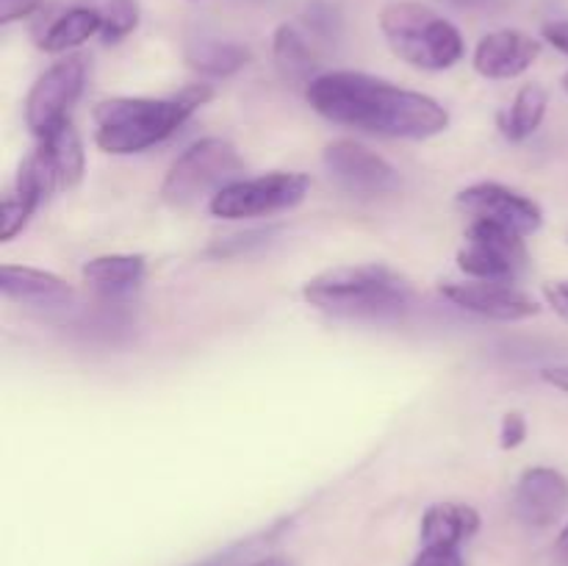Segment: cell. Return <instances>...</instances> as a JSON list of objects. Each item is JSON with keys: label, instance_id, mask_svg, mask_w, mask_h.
Here are the masks:
<instances>
[{"label": "cell", "instance_id": "obj_1", "mask_svg": "<svg viewBox=\"0 0 568 566\" xmlns=\"http://www.w3.org/2000/svg\"><path fill=\"white\" fill-rule=\"evenodd\" d=\"M311 109L327 122L386 139H430L449 128V111L430 94L358 70H331L305 87Z\"/></svg>", "mask_w": 568, "mask_h": 566}, {"label": "cell", "instance_id": "obj_2", "mask_svg": "<svg viewBox=\"0 0 568 566\" xmlns=\"http://www.w3.org/2000/svg\"><path fill=\"white\" fill-rule=\"evenodd\" d=\"M211 98L209 83H192L170 98H105L92 111L94 144L111 155L144 153L166 142Z\"/></svg>", "mask_w": 568, "mask_h": 566}, {"label": "cell", "instance_id": "obj_3", "mask_svg": "<svg viewBox=\"0 0 568 566\" xmlns=\"http://www.w3.org/2000/svg\"><path fill=\"white\" fill-rule=\"evenodd\" d=\"M303 300L338 320H394L410 309L414 286L386 264H344L308 277Z\"/></svg>", "mask_w": 568, "mask_h": 566}, {"label": "cell", "instance_id": "obj_4", "mask_svg": "<svg viewBox=\"0 0 568 566\" xmlns=\"http://www.w3.org/2000/svg\"><path fill=\"white\" fill-rule=\"evenodd\" d=\"M377 22L392 53L414 70H453L466 53L458 26L419 0H392L381 9Z\"/></svg>", "mask_w": 568, "mask_h": 566}, {"label": "cell", "instance_id": "obj_5", "mask_svg": "<svg viewBox=\"0 0 568 566\" xmlns=\"http://www.w3.org/2000/svg\"><path fill=\"white\" fill-rule=\"evenodd\" d=\"M244 159L227 139L205 137L172 161L161 183V200L172 209H189L203 198H214L227 183L239 181Z\"/></svg>", "mask_w": 568, "mask_h": 566}, {"label": "cell", "instance_id": "obj_6", "mask_svg": "<svg viewBox=\"0 0 568 566\" xmlns=\"http://www.w3.org/2000/svg\"><path fill=\"white\" fill-rule=\"evenodd\" d=\"M311 178L305 172H266L239 178L209 200V211L220 220H255L297 209L308 198Z\"/></svg>", "mask_w": 568, "mask_h": 566}, {"label": "cell", "instance_id": "obj_7", "mask_svg": "<svg viewBox=\"0 0 568 566\" xmlns=\"http://www.w3.org/2000/svg\"><path fill=\"white\" fill-rule=\"evenodd\" d=\"M455 261L458 270L475 281H514L527 270L530 255L521 233L491 220H471Z\"/></svg>", "mask_w": 568, "mask_h": 566}, {"label": "cell", "instance_id": "obj_8", "mask_svg": "<svg viewBox=\"0 0 568 566\" xmlns=\"http://www.w3.org/2000/svg\"><path fill=\"white\" fill-rule=\"evenodd\" d=\"M87 83V61L81 55H64L50 64L42 75L33 81L26 98V125L37 139L70 120L72 105L83 94Z\"/></svg>", "mask_w": 568, "mask_h": 566}, {"label": "cell", "instance_id": "obj_9", "mask_svg": "<svg viewBox=\"0 0 568 566\" xmlns=\"http://www.w3.org/2000/svg\"><path fill=\"white\" fill-rule=\"evenodd\" d=\"M327 175L355 198H377L399 186L397 166L355 139H336L322 153Z\"/></svg>", "mask_w": 568, "mask_h": 566}, {"label": "cell", "instance_id": "obj_10", "mask_svg": "<svg viewBox=\"0 0 568 566\" xmlns=\"http://www.w3.org/2000/svg\"><path fill=\"white\" fill-rule=\"evenodd\" d=\"M460 211L471 220H491L521 236H532L544 225V209L532 198H527L519 189H510L497 181H480L460 189L455 198Z\"/></svg>", "mask_w": 568, "mask_h": 566}, {"label": "cell", "instance_id": "obj_11", "mask_svg": "<svg viewBox=\"0 0 568 566\" xmlns=\"http://www.w3.org/2000/svg\"><path fill=\"white\" fill-rule=\"evenodd\" d=\"M438 292L458 309L471 311L477 316L497 322H519L541 314V305L525 289L514 286L510 281H447Z\"/></svg>", "mask_w": 568, "mask_h": 566}, {"label": "cell", "instance_id": "obj_12", "mask_svg": "<svg viewBox=\"0 0 568 566\" xmlns=\"http://www.w3.org/2000/svg\"><path fill=\"white\" fill-rule=\"evenodd\" d=\"M568 511V477L552 466L521 472L514 492V514L527 527L558 525Z\"/></svg>", "mask_w": 568, "mask_h": 566}, {"label": "cell", "instance_id": "obj_13", "mask_svg": "<svg viewBox=\"0 0 568 566\" xmlns=\"http://www.w3.org/2000/svg\"><path fill=\"white\" fill-rule=\"evenodd\" d=\"M541 55V42L516 28L486 33L471 53V67L488 81H510L530 70Z\"/></svg>", "mask_w": 568, "mask_h": 566}, {"label": "cell", "instance_id": "obj_14", "mask_svg": "<svg viewBox=\"0 0 568 566\" xmlns=\"http://www.w3.org/2000/svg\"><path fill=\"white\" fill-rule=\"evenodd\" d=\"M0 292L28 309H64L75 300V289L64 277L22 264L0 266Z\"/></svg>", "mask_w": 568, "mask_h": 566}, {"label": "cell", "instance_id": "obj_15", "mask_svg": "<svg viewBox=\"0 0 568 566\" xmlns=\"http://www.w3.org/2000/svg\"><path fill=\"white\" fill-rule=\"evenodd\" d=\"M39 166L48 175L53 192L61 189H75L83 181V172H87V153H83L81 133L75 131L72 120L61 122L59 128H53L50 133H44L39 139V148L33 150Z\"/></svg>", "mask_w": 568, "mask_h": 566}, {"label": "cell", "instance_id": "obj_16", "mask_svg": "<svg viewBox=\"0 0 568 566\" xmlns=\"http://www.w3.org/2000/svg\"><path fill=\"white\" fill-rule=\"evenodd\" d=\"M483 519L466 503H436L422 514L419 542L422 547L460 549L469 538L477 536Z\"/></svg>", "mask_w": 568, "mask_h": 566}, {"label": "cell", "instance_id": "obj_17", "mask_svg": "<svg viewBox=\"0 0 568 566\" xmlns=\"http://www.w3.org/2000/svg\"><path fill=\"white\" fill-rule=\"evenodd\" d=\"M148 272V259L139 253H105L83 261L81 275L83 281L92 283L94 289L109 294L131 292L142 283Z\"/></svg>", "mask_w": 568, "mask_h": 566}, {"label": "cell", "instance_id": "obj_18", "mask_svg": "<svg viewBox=\"0 0 568 566\" xmlns=\"http://www.w3.org/2000/svg\"><path fill=\"white\" fill-rule=\"evenodd\" d=\"M100 31H103V11L92 9V6H75L50 22L48 31L39 39V48L50 55L70 53Z\"/></svg>", "mask_w": 568, "mask_h": 566}, {"label": "cell", "instance_id": "obj_19", "mask_svg": "<svg viewBox=\"0 0 568 566\" xmlns=\"http://www.w3.org/2000/svg\"><path fill=\"white\" fill-rule=\"evenodd\" d=\"M272 55H275L277 70L286 81L308 87L316 75H322V72H316L314 48L297 26H288V22L277 26L275 37H272Z\"/></svg>", "mask_w": 568, "mask_h": 566}, {"label": "cell", "instance_id": "obj_20", "mask_svg": "<svg viewBox=\"0 0 568 566\" xmlns=\"http://www.w3.org/2000/svg\"><path fill=\"white\" fill-rule=\"evenodd\" d=\"M549 109V92L541 83H525L516 92L510 109L499 117V128H503L508 142H525L532 133L541 128L544 117Z\"/></svg>", "mask_w": 568, "mask_h": 566}, {"label": "cell", "instance_id": "obj_21", "mask_svg": "<svg viewBox=\"0 0 568 566\" xmlns=\"http://www.w3.org/2000/svg\"><path fill=\"white\" fill-rule=\"evenodd\" d=\"M186 61L205 78H231L247 67L250 50L227 39H197L186 48Z\"/></svg>", "mask_w": 568, "mask_h": 566}, {"label": "cell", "instance_id": "obj_22", "mask_svg": "<svg viewBox=\"0 0 568 566\" xmlns=\"http://www.w3.org/2000/svg\"><path fill=\"white\" fill-rule=\"evenodd\" d=\"M139 17H142L139 0H109L103 9V31H100L103 42L116 44L131 37L139 28Z\"/></svg>", "mask_w": 568, "mask_h": 566}, {"label": "cell", "instance_id": "obj_23", "mask_svg": "<svg viewBox=\"0 0 568 566\" xmlns=\"http://www.w3.org/2000/svg\"><path fill=\"white\" fill-rule=\"evenodd\" d=\"M527 438V420L519 411H508L503 416V425H499V447L503 449H516L521 447Z\"/></svg>", "mask_w": 568, "mask_h": 566}, {"label": "cell", "instance_id": "obj_24", "mask_svg": "<svg viewBox=\"0 0 568 566\" xmlns=\"http://www.w3.org/2000/svg\"><path fill=\"white\" fill-rule=\"evenodd\" d=\"M410 566H466L460 549L447 547H422Z\"/></svg>", "mask_w": 568, "mask_h": 566}, {"label": "cell", "instance_id": "obj_25", "mask_svg": "<svg viewBox=\"0 0 568 566\" xmlns=\"http://www.w3.org/2000/svg\"><path fill=\"white\" fill-rule=\"evenodd\" d=\"M544 300H547V305H552L555 314L568 322V277L544 283Z\"/></svg>", "mask_w": 568, "mask_h": 566}, {"label": "cell", "instance_id": "obj_26", "mask_svg": "<svg viewBox=\"0 0 568 566\" xmlns=\"http://www.w3.org/2000/svg\"><path fill=\"white\" fill-rule=\"evenodd\" d=\"M37 9V0H0V22L9 26V22L20 20V17L31 14Z\"/></svg>", "mask_w": 568, "mask_h": 566}, {"label": "cell", "instance_id": "obj_27", "mask_svg": "<svg viewBox=\"0 0 568 566\" xmlns=\"http://www.w3.org/2000/svg\"><path fill=\"white\" fill-rule=\"evenodd\" d=\"M544 39H547L555 50L568 55V20L547 22V26H544Z\"/></svg>", "mask_w": 568, "mask_h": 566}, {"label": "cell", "instance_id": "obj_28", "mask_svg": "<svg viewBox=\"0 0 568 566\" xmlns=\"http://www.w3.org/2000/svg\"><path fill=\"white\" fill-rule=\"evenodd\" d=\"M541 381L549 383L552 388H558V392L568 394V364L547 366V370H541Z\"/></svg>", "mask_w": 568, "mask_h": 566}, {"label": "cell", "instance_id": "obj_29", "mask_svg": "<svg viewBox=\"0 0 568 566\" xmlns=\"http://www.w3.org/2000/svg\"><path fill=\"white\" fill-rule=\"evenodd\" d=\"M555 558H558L560 566H568V522L564 530H560L558 542H555Z\"/></svg>", "mask_w": 568, "mask_h": 566}, {"label": "cell", "instance_id": "obj_30", "mask_svg": "<svg viewBox=\"0 0 568 566\" xmlns=\"http://www.w3.org/2000/svg\"><path fill=\"white\" fill-rule=\"evenodd\" d=\"M250 566H294L288 558H264V560H255Z\"/></svg>", "mask_w": 568, "mask_h": 566}, {"label": "cell", "instance_id": "obj_31", "mask_svg": "<svg viewBox=\"0 0 568 566\" xmlns=\"http://www.w3.org/2000/svg\"><path fill=\"white\" fill-rule=\"evenodd\" d=\"M255 236H261V233H247V236H242V239H244V247H247V244L253 242ZM233 244H242V242H236V239H231V242H225V247H233ZM225 247H222V244H220V250H225Z\"/></svg>", "mask_w": 568, "mask_h": 566}, {"label": "cell", "instance_id": "obj_32", "mask_svg": "<svg viewBox=\"0 0 568 566\" xmlns=\"http://www.w3.org/2000/svg\"><path fill=\"white\" fill-rule=\"evenodd\" d=\"M220 564V558H214V560H209V564H203V566H216Z\"/></svg>", "mask_w": 568, "mask_h": 566}, {"label": "cell", "instance_id": "obj_33", "mask_svg": "<svg viewBox=\"0 0 568 566\" xmlns=\"http://www.w3.org/2000/svg\"><path fill=\"white\" fill-rule=\"evenodd\" d=\"M564 89H566V92H568V72H566V75H564Z\"/></svg>", "mask_w": 568, "mask_h": 566}]
</instances>
